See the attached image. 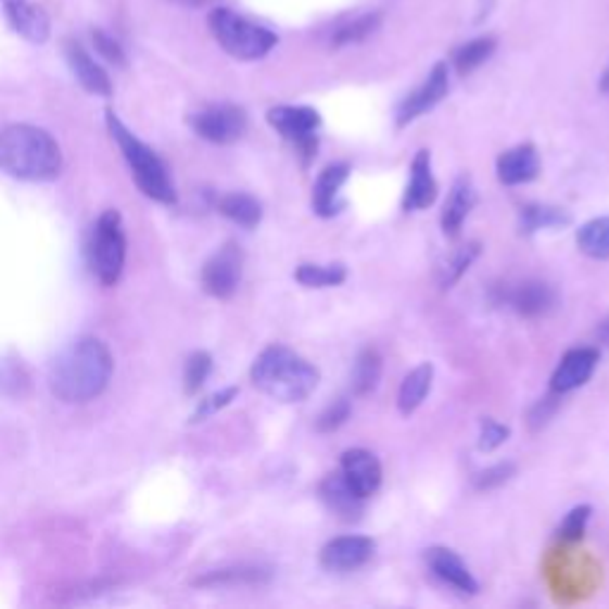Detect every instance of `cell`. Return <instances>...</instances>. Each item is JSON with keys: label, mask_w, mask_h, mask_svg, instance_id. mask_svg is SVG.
Masks as SVG:
<instances>
[{"label": "cell", "mask_w": 609, "mask_h": 609, "mask_svg": "<svg viewBox=\"0 0 609 609\" xmlns=\"http://www.w3.org/2000/svg\"><path fill=\"white\" fill-rule=\"evenodd\" d=\"M591 515H593V509L588 505H579V507L571 509V512L564 517V521L557 529V538L562 543H579L583 536H586Z\"/></svg>", "instance_id": "cell-34"}, {"label": "cell", "mask_w": 609, "mask_h": 609, "mask_svg": "<svg viewBox=\"0 0 609 609\" xmlns=\"http://www.w3.org/2000/svg\"><path fill=\"white\" fill-rule=\"evenodd\" d=\"M319 495L329 507V512H333L343 521H357L365 509V498H359V495L347 486L343 474H329L325 481H321Z\"/></svg>", "instance_id": "cell-20"}, {"label": "cell", "mask_w": 609, "mask_h": 609, "mask_svg": "<svg viewBox=\"0 0 609 609\" xmlns=\"http://www.w3.org/2000/svg\"><path fill=\"white\" fill-rule=\"evenodd\" d=\"M517 474V467L515 462H500V465H493L486 471H481L474 479V489L477 491H495L505 486V483Z\"/></svg>", "instance_id": "cell-36"}, {"label": "cell", "mask_w": 609, "mask_h": 609, "mask_svg": "<svg viewBox=\"0 0 609 609\" xmlns=\"http://www.w3.org/2000/svg\"><path fill=\"white\" fill-rule=\"evenodd\" d=\"M351 177V167L345 163H335L329 165L325 172L319 174L315 181V191H313V210L315 215L319 217H335L343 210V201H341V189L343 183Z\"/></svg>", "instance_id": "cell-17"}, {"label": "cell", "mask_w": 609, "mask_h": 609, "mask_svg": "<svg viewBox=\"0 0 609 609\" xmlns=\"http://www.w3.org/2000/svg\"><path fill=\"white\" fill-rule=\"evenodd\" d=\"M427 564L441 581L447 586H453L459 593L477 595L479 593V581L471 576V571L462 562L455 550L451 548H429L427 550Z\"/></svg>", "instance_id": "cell-16"}, {"label": "cell", "mask_w": 609, "mask_h": 609, "mask_svg": "<svg viewBox=\"0 0 609 609\" xmlns=\"http://www.w3.org/2000/svg\"><path fill=\"white\" fill-rule=\"evenodd\" d=\"M571 215L562 207L553 205H526L521 207V233H536L541 229L567 227Z\"/></svg>", "instance_id": "cell-27"}, {"label": "cell", "mask_w": 609, "mask_h": 609, "mask_svg": "<svg viewBox=\"0 0 609 609\" xmlns=\"http://www.w3.org/2000/svg\"><path fill=\"white\" fill-rule=\"evenodd\" d=\"M505 301L512 305L521 317L526 319H538L550 313V309L557 305V293L550 283L545 281H521L517 283L515 289H509L505 293Z\"/></svg>", "instance_id": "cell-14"}, {"label": "cell", "mask_w": 609, "mask_h": 609, "mask_svg": "<svg viewBox=\"0 0 609 609\" xmlns=\"http://www.w3.org/2000/svg\"><path fill=\"white\" fill-rule=\"evenodd\" d=\"M451 91V77H447V65L439 62L436 67L431 69L427 81L419 86L417 91L409 93L405 101L397 107V127H407L409 122H415L417 117L427 115L429 110L436 107L443 98Z\"/></svg>", "instance_id": "cell-10"}, {"label": "cell", "mask_w": 609, "mask_h": 609, "mask_svg": "<svg viewBox=\"0 0 609 609\" xmlns=\"http://www.w3.org/2000/svg\"><path fill=\"white\" fill-rule=\"evenodd\" d=\"M351 413H353V407H351V401L347 397H339V401H333L325 413L319 415L317 419V431L321 433H331L335 429H341L347 419H351Z\"/></svg>", "instance_id": "cell-35"}, {"label": "cell", "mask_w": 609, "mask_h": 609, "mask_svg": "<svg viewBox=\"0 0 609 609\" xmlns=\"http://www.w3.org/2000/svg\"><path fill=\"white\" fill-rule=\"evenodd\" d=\"M267 122L281 134L286 141H291L303 163L309 165L317 155V129L321 127V117L315 107H295V105H279L267 112Z\"/></svg>", "instance_id": "cell-7"}, {"label": "cell", "mask_w": 609, "mask_h": 609, "mask_svg": "<svg viewBox=\"0 0 609 609\" xmlns=\"http://www.w3.org/2000/svg\"><path fill=\"white\" fill-rule=\"evenodd\" d=\"M93 41H96V48L101 51V55L107 60V62H115V65H124V53H122V48L115 39H110L107 34L103 31H96L93 34Z\"/></svg>", "instance_id": "cell-40"}, {"label": "cell", "mask_w": 609, "mask_h": 609, "mask_svg": "<svg viewBox=\"0 0 609 609\" xmlns=\"http://www.w3.org/2000/svg\"><path fill=\"white\" fill-rule=\"evenodd\" d=\"M557 393L548 395L545 401H541L536 407L531 409V415H529V424L533 431H538L541 427L548 424V419L555 415V409H557Z\"/></svg>", "instance_id": "cell-39"}, {"label": "cell", "mask_w": 609, "mask_h": 609, "mask_svg": "<svg viewBox=\"0 0 609 609\" xmlns=\"http://www.w3.org/2000/svg\"><path fill=\"white\" fill-rule=\"evenodd\" d=\"M219 213L239 224L243 229H255L263 221V205H259L253 195L248 193H229L217 203Z\"/></svg>", "instance_id": "cell-24"}, {"label": "cell", "mask_w": 609, "mask_h": 609, "mask_svg": "<svg viewBox=\"0 0 609 609\" xmlns=\"http://www.w3.org/2000/svg\"><path fill=\"white\" fill-rule=\"evenodd\" d=\"M347 277V271L341 263L335 265H301L295 269V281L305 289H331L341 286Z\"/></svg>", "instance_id": "cell-29"}, {"label": "cell", "mask_w": 609, "mask_h": 609, "mask_svg": "<svg viewBox=\"0 0 609 609\" xmlns=\"http://www.w3.org/2000/svg\"><path fill=\"white\" fill-rule=\"evenodd\" d=\"M8 22L24 39L31 43H46L51 36V20L39 5H31L29 0H15V3H5Z\"/></svg>", "instance_id": "cell-19"}, {"label": "cell", "mask_w": 609, "mask_h": 609, "mask_svg": "<svg viewBox=\"0 0 609 609\" xmlns=\"http://www.w3.org/2000/svg\"><path fill=\"white\" fill-rule=\"evenodd\" d=\"M495 48H498V41L493 36H481V39H474L459 48L455 53V69L459 77H467V74L479 69L495 53Z\"/></svg>", "instance_id": "cell-28"}, {"label": "cell", "mask_w": 609, "mask_h": 609, "mask_svg": "<svg viewBox=\"0 0 609 609\" xmlns=\"http://www.w3.org/2000/svg\"><path fill=\"white\" fill-rule=\"evenodd\" d=\"M210 371H213V357L205 351H198L193 353L189 359H186V367H183V389L189 395L198 393L210 377Z\"/></svg>", "instance_id": "cell-33"}, {"label": "cell", "mask_w": 609, "mask_h": 609, "mask_svg": "<svg viewBox=\"0 0 609 609\" xmlns=\"http://www.w3.org/2000/svg\"><path fill=\"white\" fill-rule=\"evenodd\" d=\"M210 29L217 43L236 60H259L277 46V34L259 24L236 15L229 8H217L210 12Z\"/></svg>", "instance_id": "cell-5"}, {"label": "cell", "mask_w": 609, "mask_h": 609, "mask_svg": "<svg viewBox=\"0 0 609 609\" xmlns=\"http://www.w3.org/2000/svg\"><path fill=\"white\" fill-rule=\"evenodd\" d=\"M243 277V251L236 243L221 245L203 267V289L219 301H227L239 289Z\"/></svg>", "instance_id": "cell-9"}, {"label": "cell", "mask_w": 609, "mask_h": 609, "mask_svg": "<svg viewBox=\"0 0 609 609\" xmlns=\"http://www.w3.org/2000/svg\"><path fill=\"white\" fill-rule=\"evenodd\" d=\"M236 395H239V389L231 386V389H224V391H217V393H213L210 397H205V401L201 403V407L195 409L193 421H203V419H207V417L217 415L219 409L231 405V401H233Z\"/></svg>", "instance_id": "cell-38"}, {"label": "cell", "mask_w": 609, "mask_h": 609, "mask_svg": "<svg viewBox=\"0 0 609 609\" xmlns=\"http://www.w3.org/2000/svg\"><path fill=\"white\" fill-rule=\"evenodd\" d=\"M431 383H433V365L424 363V365L415 367L401 383V393H397V409H401L405 417L413 415L415 409L427 401Z\"/></svg>", "instance_id": "cell-23"}, {"label": "cell", "mask_w": 609, "mask_h": 609, "mask_svg": "<svg viewBox=\"0 0 609 609\" xmlns=\"http://www.w3.org/2000/svg\"><path fill=\"white\" fill-rule=\"evenodd\" d=\"M341 474L347 481V486L365 500L379 491L383 481V469L379 457L375 453L365 451V447H353V451L343 453Z\"/></svg>", "instance_id": "cell-11"}, {"label": "cell", "mask_w": 609, "mask_h": 609, "mask_svg": "<svg viewBox=\"0 0 609 609\" xmlns=\"http://www.w3.org/2000/svg\"><path fill=\"white\" fill-rule=\"evenodd\" d=\"M269 574L265 569L243 567V569H217L195 579L193 586H236V583H265Z\"/></svg>", "instance_id": "cell-30"}, {"label": "cell", "mask_w": 609, "mask_h": 609, "mask_svg": "<svg viewBox=\"0 0 609 609\" xmlns=\"http://www.w3.org/2000/svg\"><path fill=\"white\" fill-rule=\"evenodd\" d=\"M89 255L98 281L103 286H115L122 277L124 259H127V239H124L122 217L117 210H107L96 221Z\"/></svg>", "instance_id": "cell-6"}, {"label": "cell", "mask_w": 609, "mask_h": 609, "mask_svg": "<svg viewBox=\"0 0 609 609\" xmlns=\"http://www.w3.org/2000/svg\"><path fill=\"white\" fill-rule=\"evenodd\" d=\"M107 129L112 134V139H115V143L119 145L127 165L131 167L134 181L139 183V189L148 198H153V201L163 205L177 203V189H174L169 169L153 148L145 145L139 136H134L127 127H124V122L112 110H107Z\"/></svg>", "instance_id": "cell-4"}, {"label": "cell", "mask_w": 609, "mask_h": 609, "mask_svg": "<svg viewBox=\"0 0 609 609\" xmlns=\"http://www.w3.org/2000/svg\"><path fill=\"white\" fill-rule=\"evenodd\" d=\"M65 55H67L72 74L77 77V81L84 86L86 91L96 93V96L112 93V84H110L105 69L101 65H96V60L86 53L79 43H67Z\"/></svg>", "instance_id": "cell-22"}, {"label": "cell", "mask_w": 609, "mask_h": 609, "mask_svg": "<svg viewBox=\"0 0 609 609\" xmlns=\"http://www.w3.org/2000/svg\"><path fill=\"white\" fill-rule=\"evenodd\" d=\"M477 205V189H474V181L469 177H459L453 189L451 195H447V201L443 205V215H441V227L445 231V236H457L459 229H462L465 219L469 217L471 210Z\"/></svg>", "instance_id": "cell-21"}, {"label": "cell", "mask_w": 609, "mask_h": 609, "mask_svg": "<svg viewBox=\"0 0 609 609\" xmlns=\"http://www.w3.org/2000/svg\"><path fill=\"white\" fill-rule=\"evenodd\" d=\"M509 439V427L500 424L495 419H483L481 421V436H479V451L481 453H493Z\"/></svg>", "instance_id": "cell-37"}, {"label": "cell", "mask_w": 609, "mask_h": 609, "mask_svg": "<svg viewBox=\"0 0 609 609\" xmlns=\"http://www.w3.org/2000/svg\"><path fill=\"white\" fill-rule=\"evenodd\" d=\"M598 363L600 353L595 351V347H574V351H569L553 375V393L564 395L581 389L583 383H588V379L595 375Z\"/></svg>", "instance_id": "cell-13"}, {"label": "cell", "mask_w": 609, "mask_h": 609, "mask_svg": "<svg viewBox=\"0 0 609 609\" xmlns=\"http://www.w3.org/2000/svg\"><path fill=\"white\" fill-rule=\"evenodd\" d=\"M498 179L505 186L529 183L541 174V157L533 143H521L509 148L498 157Z\"/></svg>", "instance_id": "cell-18"}, {"label": "cell", "mask_w": 609, "mask_h": 609, "mask_svg": "<svg viewBox=\"0 0 609 609\" xmlns=\"http://www.w3.org/2000/svg\"><path fill=\"white\" fill-rule=\"evenodd\" d=\"M186 3H205V0H186Z\"/></svg>", "instance_id": "cell-43"}, {"label": "cell", "mask_w": 609, "mask_h": 609, "mask_svg": "<svg viewBox=\"0 0 609 609\" xmlns=\"http://www.w3.org/2000/svg\"><path fill=\"white\" fill-rule=\"evenodd\" d=\"M598 339L605 343V345H609V317L602 321L600 325V329H598Z\"/></svg>", "instance_id": "cell-41"}, {"label": "cell", "mask_w": 609, "mask_h": 609, "mask_svg": "<svg viewBox=\"0 0 609 609\" xmlns=\"http://www.w3.org/2000/svg\"><path fill=\"white\" fill-rule=\"evenodd\" d=\"M381 24V12H369V15L357 17L355 22L345 24L333 36V46H351V43H363L365 39H369L371 34L379 29Z\"/></svg>", "instance_id": "cell-32"}, {"label": "cell", "mask_w": 609, "mask_h": 609, "mask_svg": "<svg viewBox=\"0 0 609 609\" xmlns=\"http://www.w3.org/2000/svg\"><path fill=\"white\" fill-rule=\"evenodd\" d=\"M600 91H602V93H609V69L605 72V77H602V81H600Z\"/></svg>", "instance_id": "cell-42"}, {"label": "cell", "mask_w": 609, "mask_h": 609, "mask_svg": "<svg viewBox=\"0 0 609 609\" xmlns=\"http://www.w3.org/2000/svg\"><path fill=\"white\" fill-rule=\"evenodd\" d=\"M0 169L20 181H53L62 172V151L48 131L10 124L0 129Z\"/></svg>", "instance_id": "cell-2"}, {"label": "cell", "mask_w": 609, "mask_h": 609, "mask_svg": "<svg viewBox=\"0 0 609 609\" xmlns=\"http://www.w3.org/2000/svg\"><path fill=\"white\" fill-rule=\"evenodd\" d=\"M479 253H481L479 243H467L462 248H457L455 253L447 255V259L441 265V275H439V281H441L443 289H451L453 283L462 279V275L471 267V263H474V259L479 257Z\"/></svg>", "instance_id": "cell-31"}, {"label": "cell", "mask_w": 609, "mask_h": 609, "mask_svg": "<svg viewBox=\"0 0 609 609\" xmlns=\"http://www.w3.org/2000/svg\"><path fill=\"white\" fill-rule=\"evenodd\" d=\"M251 381L279 403H301L317 389L319 369L291 347L269 345L253 363Z\"/></svg>", "instance_id": "cell-3"}, {"label": "cell", "mask_w": 609, "mask_h": 609, "mask_svg": "<svg viewBox=\"0 0 609 609\" xmlns=\"http://www.w3.org/2000/svg\"><path fill=\"white\" fill-rule=\"evenodd\" d=\"M436 198H439V183L433 179V172H431V153L427 148H421L413 160V167H409V183L403 198V207L427 210L436 203Z\"/></svg>", "instance_id": "cell-15"}, {"label": "cell", "mask_w": 609, "mask_h": 609, "mask_svg": "<svg viewBox=\"0 0 609 609\" xmlns=\"http://www.w3.org/2000/svg\"><path fill=\"white\" fill-rule=\"evenodd\" d=\"M375 550V541L367 536H341L321 548L319 562L327 571H355L369 562Z\"/></svg>", "instance_id": "cell-12"}, {"label": "cell", "mask_w": 609, "mask_h": 609, "mask_svg": "<svg viewBox=\"0 0 609 609\" xmlns=\"http://www.w3.org/2000/svg\"><path fill=\"white\" fill-rule=\"evenodd\" d=\"M383 363L377 347H365L359 353L355 369H353V393L355 395H369L371 391H377L381 381Z\"/></svg>", "instance_id": "cell-26"}, {"label": "cell", "mask_w": 609, "mask_h": 609, "mask_svg": "<svg viewBox=\"0 0 609 609\" xmlns=\"http://www.w3.org/2000/svg\"><path fill=\"white\" fill-rule=\"evenodd\" d=\"M115 371V359L103 341L81 335L55 355L48 369V386L62 403L79 405L101 395Z\"/></svg>", "instance_id": "cell-1"}, {"label": "cell", "mask_w": 609, "mask_h": 609, "mask_svg": "<svg viewBox=\"0 0 609 609\" xmlns=\"http://www.w3.org/2000/svg\"><path fill=\"white\" fill-rule=\"evenodd\" d=\"M576 245L593 259H609V217H595L576 231Z\"/></svg>", "instance_id": "cell-25"}, {"label": "cell", "mask_w": 609, "mask_h": 609, "mask_svg": "<svg viewBox=\"0 0 609 609\" xmlns=\"http://www.w3.org/2000/svg\"><path fill=\"white\" fill-rule=\"evenodd\" d=\"M193 131L201 136V139L217 143V145H229L241 139L248 129V117L243 107L239 105H210L201 112H195L191 117Z\"/></svg>", "instance_id": "cell-8"}, {"label": "cell", "mask_w": 609, "mask_h": 609, "mask_svg": "<svg viewBox=\"0 0 609 609\" xmlns=\"http://www.w3.org/2000/svg\"><path fill=\"white\" fill-rule=\"evenodd\" d=\"M3 3H15V0H3Z\"/></svg>", "instance_id": "cell-44"}]
</instances>
